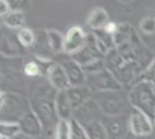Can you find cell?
Returning a JSON list of instances; mask_svg holds the SVG:
<instances>
[{"mask_svg":"<svg viewBox=\"0 0 155 139\" xmlns=\"http://www.w3.org/2000/svg\"><path fill=\"white\" fill-rule=\"evenodd\" d=\"M56 63L64 67L71 87H82L87 85V73L84 68L80 64H78L75 60L72 59L71 56L66 53L58 55V61Z\"/></svg>","mask_w":155,"mask_h":139,"instance_id":"8992f818","label":"cell"},{"mask_svg":"<svg viewBox=\"0 0 155 139\" xmlns=\"http://www.w3.org/2000/svg\"><path fill=\"white\" fill-rule=\"evenodd\" d=\"M23 73L28 78H37V77L43 75L41 65H39V63L36 59L27 61L25 64V66H23Z\"/></svg>","mask_w":155,"mask_h":139,"instance_id":"603a6c76","label":"cell"},{"mask_svg":"<svg viewBox=\"0 0 155 139\" xmlns=\"http://www.w3.org/2000/svg\"><path fill=\"white\" fill-rule=\"evenodd\" d=\"M21 134L19 123L15 122H0V137L14 139Z\"/></svg>","mask_w":155,"mask_h":139,"instance_id":"44dd1931","label":"cell"},{"mask_svg":"<svg viewBox=\"0 0 155 139\" xmlns=\"http://www.w3.org/2000/svg\"><path fill=\"white\" fill-rule=\"evenodd\" d=\"M87 34L79 26L71 27L67 34L65 35L64 42V53L68 56H73L74 53L79 52L86 44Z\"/></svg>","mask_w":155,"mask_h":139,"instance_id":"30bf717a","label":"cell"},{"mask_svg":"<svg viewBox=\"0 0 155 139\" xmlns=\"http://www.w3.org/2000/svg\"><path fill=\"white\" fill-rule=\"evenodd\" d=\"M1 122H15L19 121L28 111L31 110L30 100L16 93L1 91Z\"/></svg>","mask_w":155,"mask_h":139,"instance_id":"277c9868","label":"cell"},{"mask_svg":"<svg viewBox=\"0 0 155 139\" xmlns=\"http://www.w3.org/2000/svg\"><path fill=\"white\" fill-rule=\"evenodd\" d=\"M16 36H18L19 42L25 46L26 49L27 48L34 46L36 44V42H37V36H36L35 31H34L32 29H30V28H27V27L18 30Z\"/></svg>","mask_w":155,"mask_h":139,"instance_id":"ffe728a7","label":"cell"},{"mask_svg":"<svg viewBox=\"0 0 155 139\" xmlns=\"http://www.w3.org/2000/svg\"><path fill=\"white\" fill-rule=\"evenodd\" d=\"M72 59L75 60L78 64H80L82 67L89 65L91 63L98 59H103L104 55L101 52L98 44H97L96 36L94 33L87 34V40L84 46L79 51L71 56Z\"/></svg>","mask_w":155,"mask_h":139,"instance_id":"52a82bcc","label":"cell"},{"mask_svg":"<svg viewBox=\"0 0 155 139\" xmlns=\"http://www.w3.org/2000/svg\"><path fill=\"white\" fill-rule=\"evenodd\" d=\"M130 104L154 119L155 115V86L152 81L140 80L136 82L127 93Z\"/></svg>","mask_w":155,"mask_h":139,"instance_id":"3957f363","label":"cell"},{"mask_svg":"<svg viewBox=\"0 0 155 139\" xmlns=\"http://www.w3.org/2000/svg\"><path fill=\"white\" fill-rule=\"evenodd\" d=\"M19 125L21 129V133L28 137H31V138H41L44 131L43 124L41 123L37 115L32 110L28 111L20 119Z\"/></svg>","mask_w":155,"mask_h":139,"instance_id":"8fae6325","label":"cell"},{"mask_svg":"<svg viewBox=\"0 0 155 139\" xmlns=\"http://www.w3.org/2000/svg\"><path fill=\"white\" fill-rule=\"evenodd\" d=\"M46 35V41L48 44L50 46L51 51L53 53H60L64 52V42H65V36L63 34L54 30V29H50V30H45Z\"/></svg>","mask_w":155,"mask_h":139,"instance_id":"ac0fdd59","label":"cell"},{"mask_svg":"<svg viewBox=\"0 0 155 139\" xmlns=\"http://www.w3.org/2000/svg\"><path fill=\"white\" fill-rule=\"evenodd\" d=\"M103 30H105V31H107L108 34H110V35L115 36V35H116V33H117V30H118V23L110 21L109 23L105 26V28H104Z\"/></svg>","mask_w":155,"mask_h":139,"instance_id":"4316f807","label":"cell"},{"mask_svg":"<svg viewBox=\"0 0 155 139\" xmlns=\"http://www.w3.org/2000/svg\"><path fill=\"white\" fill-rule=\"evenodd\" d=\"M153 119L149 118L146 114L132 108L129 115L130 132L136 137H146L153 132Z\"/></svg>","mask_w":155,"mask_h":139,"instance_id":"ba28073f","label":"cell"},{"mask_svg":"<svg viewBox=\"0 0 155 139\" xmlns=\"http://www.w3.org/2000/svg\"><path fill=\"white\" fill-rule=\"evenodd\" d=\"M140 30L145 35H154L155 34V18L146 16L140 21Z\"/></svg>","mask_w":155,"mask_h":139,"instance_id":"d4e9b609","label":"cell"},{"mask_svg":"<svg viewBox=\"0 0 155 139\" xmlns=\"http://www.w3.org/2000/svg\"><path fill=\"white\" fill-rule=\"evenodd\" d=\"M0 139H8V138H5V137H0Z\"/></svg>","mask_w":155,"mask_h":139,"instance_id":"f546056e","label":"cell"},{"mask_svg":"<svg viewBox=\"0 0 155 139\" xmlns=\"http://www.w3.org/2000/svg\"><path fill=\"white\" fill-rule=\"evenodd\" d=\"M26 53V48L18 40V36L4 34L1 36V55L6 57H19Z\"/></svg>","mask_w":155,"mask_h":139,"instance_id":"4fadbf2b","label":"cell"},{"mask_svg":"<svg viewBox=\"0 0 155 139\" xmlns=\"http://www.w3.org/2000/svg\"><path fill=\"white\" fill-rule=\"evenodd\" d=\"M71 139H89L88 134H87L86 130H84V125L78 119L74 118V117L71 119Z\"/></svg>","mask_w":155,"mask_h":139,"instance_id":"cb8c5ba5","label":"cell"},{"mask_svg":"<svg viewBox=\"0 0 155 139\" xmlns=\"http://www.w3.org/2000/svg\"><path fill=\"white\" fill-rule=\"evenodd\" d=\"M11 11H12V8H11L9 1H7V0H0V15H1V18L6 16Z\"/></svg>","mask_w":155,"mask_h":139,"instance_id":"484cf974","label":"cell"},{"mask_svg":"<svg viewBox=\"0 0 155 139\" xmlns=\"http://www.w3.org/2000/svg\"><path fill=\"white\" fill-rule=\"evenodd\" d=\"M46 79H48V82L57 92H65L71 88V84H70V80L65 72L64 67L56 61L50 68V71L46 75Z\"/></svg>","mask_w":155,"mask_h":139,"instance_id":"7c38bea8","label":"cell"},{"mask_svg":"<svg viewBox=\"0 0 155 139\" xmlns=\"http://www.w3.org/2000/svg\"><path fill=\"white\" fill-rule=\"evenodd\" d=\"M56 110L59 121H71L73 118L74 109L68 98L67 92H57L56 95Z\"/></svg>","mask_w":155,"mask_h":139,"instance_id":"9a60e30c","label":"cell"},{"mask_svg":"<svg viewBox=\"0 0 155 139\" xmlns=\"http://www.w3.org/2000/svg\"><path fill=\"white\" fill-rule=\"evenodd\" d=\"M14 139H44L43 137H41V138H31V137H28V136H25V134H19L18 137H15Z\"/></svg>","mask_w":155,"mask_h":139,"instance_id":"83f0119b","label":"cell"},{"mask_svg":"<svg viewBox=\"0 0 155 139\" xmlns=\"http://www.w3.org/2000/svg\"><path fill=\"white\" fill-rule=\"evenodd\" d=\"M153 123H154V125H155V115H154V119H153Z\"/></svg>","mask_w":155,"mask_h":139,"instance_id":"f1b7e54d","label":"cell"},{"mask_svg":"<svg viewBox=\"0 0 155 139\" xmlns=\"http://www.w3.org/2000/svg\"><path fill=\"white\" fill-rule=\"evenodd\" d=\"M93 94L100 92H110V91H122L123 86L118 82L115 75L109 70H103L101 72L87 74V85Z\"/></svg>","mask_w":155,"mask_h":139,"instance_id":"5b68a950","label":"cell"},{"mask_svg":"<svg viewBox=\"0 0 155 139\" xmlns=\"http://www.w3.org/2000/svg\"><path fill=\"white\" fill-rule=\"evenodd\" d=\"M72 129H71V121H59L54 133L53 139H71Z\"/></svg>","mask_w":155,"mask_h":139,"instance_id":"7402d4cb","label":"cell"},{"mask_svg":"<svg viewBox=\"0 0 155 139\" xmlns=\"http://www.w3.org/2000/svg\"><path fill=\"white\" fill-rule=\"evenodd\" d=\"M81 124L84 125L89 139H109L108 132L101 121L88 119L86 123H81Z\"/></svg>","mask_w":155,"mask_h":139,"instance_id":"e0dca14e","label":"cell"},{"mask_svg":"<svg viewBox=\"0 0 155 139\" xmlns=\"http://www.w3.org/2000/svg\"><path fill=\"white\" fill-rule=\"evenodd\" d=\"M68 94V98L71 100L74 111L82 108L84 104H87L93 98V92L87 86L82 87H71L66 91Z\"/></svg>","mask_w":155,"mask_h":139,"instance_id":"5bb4252c","label":"cell"},{"mask_svg":"<svg viewBox=\"0 0 155 139\" xmlns=\"http://www.w3.org/2000/svg\"><path fill=\"white\" fill-rule=\"evenodd\" d=\"M4 25L9 29H22L26 25V14L25 12L19 11H11L6 16L2 18Z\"/></svg>","mask_w":155,"mask_h":139,"instance_id":"d6986e66","label":"cell"},{"mask_svg":"<svg viewBox=\"0 0 155 139\" xmlns=\"http://www.w3.org/2000/svg\"><path fill=\"white\" fill-rule=\"evenodd\" d=\"M109 22V14L102 7L94 8L87 18V26L89 27L93 31L104 29Z\"/></svg>","mask_w":155,"mask_h":139,"instance_id":"2e32d148","label":"cell"},{"mask_svg":"<svg viewBox=\"0 0 155 139\" xmlns=\"http://www.w3.org/2000/svg\"><path fill=\"white\" fill-rule=\"evenodd\" d=\"M152 82H153V84H154V86H155V79L153 80V81H152Z\"/></svg>","mask_w":155,"mask_h":139,"instance_id":"4dcf8cb0","label":"cell"},{"mask_svg":"<svg viewBox=\"0 0 155 139\" xmlns=\"http://www.w3.org/2000/svg\"><path fill=\"white\" fill-rule=\"evenodd\" d=\"M50 139H53V137H52V138H50Z\"/></svg>","mask_w":155,"mask_h":139,"instance_id":"1f68e13d","label":"cell"},{"mask_svg":"<svg viewBox=\"0 0 155 139\" xmlns=\"http://www.w3.org/2000/svg\"><path fill=\"white\" fill-rule=\"evenodd\" d=\"M91 100L104 116H120L130 115L132 107L130 104L129 95H125L123 91L94 93Z\"/></svg>","mask_w":155,"mask_h":139,"instance_id":"7a4b0ae2","label":"cell"},{"mask_svg":"<svg viewBox=\"0 0 155 139\" xmlns=\"http://www.w3.org/2000/svg\"><path fill=\"white\" fill-rule=\"evenodd\" d=\"M101 122L108 132L109 139H124L130 131L129 115L103 116Z\"/></svg>","mask_w":155,"mask_h":139,"instance_id":"9c48e42d","label":"cell"},{"mask_svg":"<svg viewBox=\"0 0 155 139\" xmlns=\"http://www.w3.org/2000/svg\"><path fill=\"white\" fill-rule=\"evenodd\" d=\"M56 95L57 91L48 82L37 87L30 98L31 110L37 115L44 130L52 129L53 133L59 122L56 110Z\"/></svg>","mask_w":155,"mask_h":139,"instance_id":"6da1fadb","label":"cell"}]
</instances>
